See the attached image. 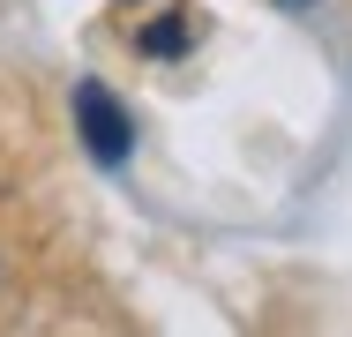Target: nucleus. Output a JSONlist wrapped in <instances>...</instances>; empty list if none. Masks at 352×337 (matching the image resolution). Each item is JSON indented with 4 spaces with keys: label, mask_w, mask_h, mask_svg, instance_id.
Masks as SVG:
<instances>
[{
    "label": "nucleus",
    "mask_w": 352,
    "mask_h": 337,
    "mask_svg": "<svg viewBox=\"0 0 352 337\" xmlns=\"http://www.w3.org/2000/svg\"><path fill=\"white\" fill-rule=\"evenodd\" d=\"M75 135H82V150L113 173V165H128V150H135V120H128V105L105 90V83H75Z\"/></svg>",
    "instance_id": "1"
},
{
    "label": "nucleus",
    "mask_w": 352,
    "mask_h": 337,
    "mask_svg": "<svg viewBox=\"0 0 352 337\" xmlns=\"http://www.w3.org/2000/svg\"><path fill=\"white\" fill-rule=\"evenodd\" d=\"M142 53H157V61H173V53H188V23H180V15H165V23H150V30H142Z\"/></svg>",
    "instance_id": "2"
},
{
    "label": "nucleus",
    "mask_w": 352,
    "mask_h": 337,
    "mask_svg": "<svg viewBox=\"0 0 352 337\" xmlns=\"http://www.w3.org/2000/svg\"><path fill=\"white\" fill-rule=\"evenodd\" d=\"M278 8H292V15H300V8H315V0H278Z\"/></svg>",
    "instance_id": "3"
}]
</instances>
